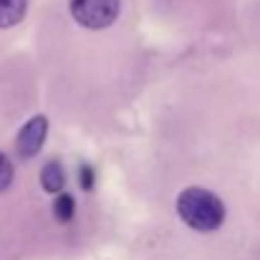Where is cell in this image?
<instances>
[{
  "mask_svg": "<svg viewBox=\"0 0 260 260\" xmlns=\"http://www.w3.org/2000/svg\"><path fill=\"white\" fill-rule=\"evenodd\" d=\"M177 212L189 228H194L200 233H212L225 222L222 200L215 192L202 189V187L182 189L179 197H177Z\"/></svg>",
  "mask_w": 260,
  "mask_h": 260,
  "instance_id": "1",
  "label": "cell"
},
{
  "mask_svg": "<svg viewBox=\"0 0 260 260\" xmlns=\"http://www.w3.org/2000/svg\"><path fill=\"white\" fill-rule=\"evenodd\" d=\"M69 10L79 25L88 30L109 28L119 15V0H71Z\"/></svg>",
  "mask_w": 260,
  "mask_h": 260,
  "instance_id": "2",
  "label": "cell"
},
{
  "mask_svg": "<svg viewBox=\"0 0 260 260\" xmlns=\"http://www.w3.org/2000/svg\"><path fill=\"white\" fill-rule=\"evenodd\" d=\"M46 132H48V119H46L43 114L33 116V119L20 129V134H18V142H15L18 154H20V157H25V159L36 157V154H38V149H41V147H43V142H46Z\"/></svg>",
  "mask_w": 260,
  "mask_h": 260,
  "instance_id": "3",
  "label": "cell"
},
{
  "mask_svg": "<svg viewBox=\"0 0 260 260\" xmlns=\"http://www.w3.org/2000/svg\"><path fill=\"white\" fill-rule=\"evenodd\" d=\"M41 184H43V189L46 192H51V194H58L61 189H63V184H66V172H63V165L61 162H48L43 170H41Z\"/></svg>",
  "mask_w": 260,
  "mask_h": 260,
  "instance_id": "4",
  "label": "cell"
},
{
  "mask_svg": "<svg viewBox=\"0 0 260 260\" xmlns=\"http://www.w3.org/2000/svg\"><path fill=\"white\" fill-rule=\"evenodd\" d=\"M25 0H0V28H10L23 20L25 15Z\"/></svg>",
  "mask_w": 260,
  "mask_h": 260,
  "instance_id": "5",
  "label": "cell"
},
{
  "mask_svg": "<svg viewBox=\"0 0 260 260\" xmlns=\"http://www.w3.org/2000/svg\"><path fill=\"white\" fill-rule=\"evenodd\" d=\"M74 210H76V202H74L71 194L63 192V194L56 197V202H53V215H56L58 222H69V220L74 217Z\"/></svg>",
  "mask_w": 260,
  "mask_h": 260,
  "instance_id": "6",
  "label": "cell"
},
{
  "mask_svg": "<svg viewBox=\"0 0 260 260\" xmlns=\"http://www.w3.org/2000/svg\"><path fill=\"white\" fill-rule=\"evenodd\" d=\"M10 182H13V165H10V159L0 152V192L8 189Z\"/></svg>",
  "mask_w": 260,
  "mask_h": 260,
  "instance_id": "7",
  "label": "cell"
},
{
  "mask_svg": "<svg viewBox=\"0 0 260 260\" xmlns=\"http://www.w3.org/2000/svg\"><path fill=\"white\" fill-rule=\"evenodd\" d=\"M81 187H84V189H91V187H93V170H91L88 165L81 167Z\"/></svg>",
  "mask_w": 260,
  "mask_h": 260,
  "instance_id": "8",
  "label": "cell"
}]
</instances>
